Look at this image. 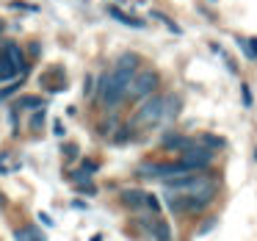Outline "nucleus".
Segmentation results:
<instances>
[{"mask_svg":"<svg viewBox=\"0 0 257 241\" xmlns=\"http://www.w3.org/2000/svg\"><path fill=\"white\" fill-rule=\"evenodd\" d=\"M150 230L155 233L158 241H172V230H169V224L163 222V219H152V222H150Z\"/></svg>","mask_w":257,"mask_h":241,"instance_id":"11","label":"nucleus"},{"mask_svg":"<svg viewBox=\"0 0 257 241\" xmlns=\"http://www.w3.org/2000/svg\"><path fill=\"white\" fill-rule=\"evenodd\" d=\"M196 141L194 139H188V136H180V133H166L163 136V147H166V150H188V147H194Z\"/></svg>","mask_w":257,"mask_h":241,"instance_id":"6","label":"nucleus"},{"mask_svg":"<svg viewBox=\"0 0 257 241\" xmlns=\"http://www.w3.org/2000/svg\"><path fill=\"white\" fill-rule=\"evenodd\" d=\"M45 125V108H36V114L31 117V130H42Z\"/></svg>","mask_w":257,"mask_h":241,"instance_id":"17","label":"nucleus"},{"mask_svg":"<svg viewBox=\"0 0 257 241\" xmlns=\"http://www.w3.org/2000/svg\"><path fill=\"white\" fill-rule=\"evenodd\" d=\"M240 92H243V103H246V106H251V92H249V86H240Z\"/></svg>","mask_w":257,"mask_h":241,"instance_id":"22","label":"nucleus"},{"mask_svg":"<svg viewBox=\"0 0 257 241\" xmlns=\"http://www.w3.org/2000/svg\"><path fill=\"white\" fill-rule=\"evenodd\" d=\"M14 241H45L34 227H17L14 230Z\"/></svg>","mask_w":257,"mask_h":241,"instance_id":"14","label":"nucleus"},{"mask_svg":"<svg viewBox=\"0 0 257 241\" xmlns=\"http://www.w3.org/2000/svg\"><path fill=\"white\" fill-rule=\"evenodd\" d=\"M72 180H75V183H89V172H86V169H75Z\"/></svg>","mask_w":257,"mask_h":241,"instance_id":"19","label":"nucleus"},{"mask_svg":"<svg viewBox=\"0 0 257 241\" xmlns=\"http://www.w3.org/2000/svg\"><path fill=\"white\" fill-rule=\"evenodd\" d=\"M213 224H216V219H207V222L199 227V233H207V230H213Z\"/></svg>","mask_w":257,"mask_h":241,"instance_id":"23","label":"nucleus"},{"mask_svg":"<svg viewBox=\"0 0 257 241\" xmlns=\"http://www.w3.org/2000/svg\"><path fill=\"white\" fill-rule=\"evenodd\" d=\"M64 155H69V158L78 155V147H75V144H64Z\"/></svg>","mask_w":257,"mask_h":241,"instance_id":"21","label":"nucleus"},{"mask_svg":"<svg viewBox=\"0 0 257 241\" xmlns=\"http://www.w3.org/2000/svg\"><path fill=\"white\" fill-rule=\"evenodd\" d=\"M45 103H42V97H23V100H17V106H14V111H23V108H42Z\"/></svg>","mask_w":257,"mask_h":241,"instance_id":"16","label":"nucleus"},{"mask_svg":"<svg viewBox=\"0 0 257 241\" xmlns=\"http://www.w3.org/2000/svg\"><path fill=\"white\" fill-rule=\"evenodd\" d=\"M180 114V97L166 95L163 97V114H161V122H172L174 117Z\"/></svg>","mask_w":257,"mask_h":241,"instance_id":"8","label":"nucleus"},{"mask_svg":"<svg viewBox=\"0 0 257 241\" xmlns=\"http://www.w3.org/2000/svg\"><path fill=\"white\" fill-rule=\"evenodd\" d=\"M20 86H23V75H20V78H14V81H9V86H3V89H0V103L9 100L12 95H17Z\"/></svg>","mask_w":257,"mask_h":241,"instance_id":"15","label":"nucleus"},{"mask_svg":"<svg viewBox=\"0 0 257 241\" xmlns=\"http://www.w3.org/2000/svg\"><path fill=\"white\" fill-rule=\"evenodd\" d=\"M6 47V53H9V58H12V64H14V69H17V75H25V69H28V64H25V56H23V50H20L17 45H3Z\"/></svg>","mask_w":257,"mask_h":241,"instance_id":"9","label":"nucleus"},{"mask_svg":"<svg viewBox=\"0 0 257 241\" xmlns=\"http://www.w3.org/2000/svg\"><path fill=\"white\" fill-rule=\"evenodd\" d=\"M155 89H158V72H152V69H136L130 84H127V97L144 100V97H150Z\"/></svg>","mask_w":257,"mask_h":241,"instance_id":"2","label":"nucleus"},{"mask_svg":"<svg viewBox=\"0 0 257 241\" xmlns=\"http://www.w3.org/2000/svg\"><path fill=\"white\" fill-rule=\"evenodd\" d=\"M213 161V150H205V147H188V150H183V158H180V164H183L185 169H191V172H196V169H205L210 167Z\"/></svg>","mask_w":257,"mask_h":241,"instance_id":"4","label":"nucleus"},{"mask_svg":"<svg viewBox=\"0 0 257 241\" xmlns=\"http://www.w3.org/2000/svg\"><path fill=\"white\" fill-rule=\"evenodd\" d=\"M89 241H102V235H91V238Z\"/></svg>","mask_w":257,"mask_h":241,"instance_id":"25","label":"nucleus"},{"mask_svg":"<svg viewBox=\"0 0 257 241\" xmlns=\"http://www.w3.org/2000/svg\"><path fill=\"white\" fill-rule=\"evenodd\" d=\"M144 191H139V189H127V191H122V202L124 205H130V208H141L144 205Z\"/></svg>","mask_w":257,"mask_h":241,"instance_id":"12","label":"nucleus"},{"mask_svg":"<svg viewBox=\"0 0 257 241\" xmlns=\"http://www.w3.org/2000/svg\"><path fill=\"white\" fill-rule=\"evenodd\" d=\"M14 78H20V75H17V69H14L12 58H9V53L3 50L0 53V81H14Z\"/></svg>","mask_w":257,"mask_h":241,"instance_id":"10","label":"nucleus"},{"mask_svg":"<svg viewBox=\"0 0 257 241\" xmlns=\"http://www.w3.org/2000/svg\"><path fill=\"white\" fill-rule=\"evenodd\" d=\"M163 97L166 95H155L150 97V100L144 103V106L136 111L133 117V125H141V128H147V125H158L161 122V114H163Z\"/></svg>","mask_w":257,"mask_h":241,"instance_id":"3","label":"nucleus"},{"mask_svg":"<svg viewBox=\"0 0 257 241\" xmlns=\"http://www.w3.org/2000/svg\"><path fill=\"white\" fill-rule=\"evenodd\" d=\"M196 147H205V150H218V147H224V139H218V136H210V133H202L196 136Z\"/></svg>","mask_w":257,"mask_h":241,"instance_id":"13","label":"nucleus"},{"mask_svg":"<svg viewBox=\"0 0 257 241\" xmlns=\"http://www.w3.org/2000/svg\"><path fill=\"white\" fill-rule=\"evenodd\" d=\"M127 78H122V75L111 72V75H102L100 78V86H97V95H100L102 106L105 108H116L119 103L127 97Z\"/></svg>","mask_w":257,"mask_h":241,"instance_id":"1","label":"nucleus"},{"mask_svg":"<svg viewBox=\"0 0 257 241\" xmlns=\"http://www.w3.org/2000/svg\"><path fill=\"white\" fill-rule=\"evenodd\" d=\"M39 219H42V224H47V227H53V224H56L50 216H47V213H39Z\"/></svg>","mask_w":257,"mask_h":241,"instance_id":"24","label":"nucleus"},{"mask_svg":"<svg viewBox=\"0 0 257 241\" xmlns=\"http://www.w3.org/2000/svg\"><path fill=\"white\" fill-rule=\"evenodd\" d=\"M0 31H3V20H0Z\"/></svg>","mask_w":257,"mask_h":241,"instance_id":"26","label":"nucleus"},{"mask_svg":"<svg viewBox=\"0 0 257 241\" xmlns=\"http://www.w3.org/2000/svg\"><path fill=\"white\" fill-rule=\"evenodd\" d=\"M12 9H20V12H36L34 3H23V0H14V3H9Z\"/></svg>","mask_w":257,"mask_h":241,"instance_id":"18","label":"nucleus"},{"mask_svg":"<svg viewBox=\"0 0 257 241\" xmlns=\"http://www.w3.org/2000/svg\"><path fill=\"white\" fill-rule=\"evenodd\" d=\"M136 69H139V56H136V53H124V56H119V61H116V67H113V72L130 81Z\"/></svg>","mask_w":257,"mask_h":241,"instance_id":"5","label":"nucleus"},{"mask_svg":"<svg viewBox=\"0 0 257 241\" xmlns=\"http://www.w3.org/2000/svg\"><path fill=\"white\" fill-rule=\"evenodd\" d=\"M144 205H150L152 211H158V208H161V202H158V200H155V197H152V194H147V197H144Z\"/></svg>","mask_w":257,"mask_h":241,"instance_id":"20","label":"nucleus"},{"mask_svg":"<svg viewBox=\"0 0 257 241\" xmlns=\"http://www.w3.org/2000/svg\"><path fill=\"white\" fill-rule=\"evenodd\" d=\"M108 14H111L113 20H119L122 25H127V28H144V20L133 17V14L122 12V9H116V6H111V9H108Z\"/></svg>","mask_w":257,"mask_h":241,"instance_id":"7","label":"nucleus"}]
</instances>
